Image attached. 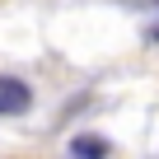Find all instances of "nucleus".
<instances>
[{"mask_svg": "<svg viewBox=\"0 0 159 159\" xmlns=\"http://www.w3.org/2000/svg\"><path fill=\"white\" fill-rule=\"evenodd\" d=\"M70 154L75 159H108V140L103 136H75L70 140Z\"/></svg>", "mask_w": 159, "mask_h": 159, "instance_id": "obj_2", "label": "nucleus"}, {"mask_svg": "<svg viewBox=\"0 0 159 159\" xmlns=\"http://www.w3.org/2000/svg\"><path fill=\"white\" fill-rule=\"evenodd\" d=\"M154 5H159V0H154Z\"/></svg>", "mask_w": 159, "mask_h": 159, "instance_id": "obj_4", "label": "nucleus"}, {"mask_svg": "<svg viewBox=\"0 0 159 159\" xmlns=\"http://www.w3.org/2000/svg\"><path fill=\"white\" fill-rule=\"evenodd\" d=\"M154 42H159V28H154Z\"/></svg>", "mask_w": 159, "mask_h": 159, "instance_id": "obj_3", "label": "nucleus"}, {"mask_svg": "<svg viewBox=\"0 0 159 159\" xmlns=\"http://www.w3.org/2000/svg\"><path fill=\"white\" fill-rule=\"evenodd\" d=\"M33 103V89L14 75H0V117H14V112H28Z\"/></svg>", "mask_w": 159, "mask_h": 159, "instance_id": "obj_1", "label": "nucleus"}]
</instances>
